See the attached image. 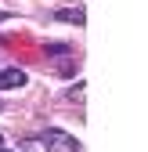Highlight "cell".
<instances>
[{"instance_id": "1", "label": "cell", "mask_w": 148, "mask_h": 152, "mask_svg": "<svg viewBox=\"0 0 148 152\" xmlns=\"http://www.w3.org/2000/svg\"><path fill=\"white\" fill-rule=\"evenodd\" d=\"M22 148L25 152H80V141L65 130H40V134L25 138Z\"/></svg>"}, {"instance_id": "2", "label": "cell", "mask_w": 148, "mask_h": 152, "mask_svg": "<svg viewBox=\"0 0 148 152\" xmlns=\"http://www.w3.org/2000/svg\"><path fill=\"white\" fill-rule=\"evenodd\" d=\"M29 76L22 69H0V91H18V87H25Z\"/></svg>"}, {"instance_id": "3", "label": "cell", "mask_w": 148, "mask_h": 152, "mask_svg": "<svg viewBox=\"0 0 148 152\" xmlns=\"http://www.w3.org/2000/svg\"><path fill=\"white\" fill-rule=\"evenodd\" d=\"M54 18H58V22H69V26H83L87 22V15L80 7H62V11H54Z\"/></svg>"}, {"instance_id": "4", "label": "cell", "mask_w": 148, "mask_h": 152, "mask_svg": "<svg viewBox=\"0 0 148 152\" xmlns=\"http://www.w3.org/2000/svg\"><path fill=\"white\" fill-rule=\"evenodd\" d=\"M83 94H87V87H83V83H76V87L69 91V98H72V102H83Z\"/></svg>"}, {"instance_id": "5", "label": "cell", "mask_w": 148, "mask_h": 152, "mask_svg": "<svg viewBox=\"0 0 148 152\" xmlns=\"http://www.w3.org/2000/svg\"><path fill=\"white\" fill-rule=\"evenodd\" d=\"M7 18H11V15H7V11H0V22H7Z\"/></svg>"}, {"instance_id": "6", "label": "cell", "mask_w": 148, "mask_h": 152, "mask_svg": "<svg viewBox=\"0 0 148 152\" xmlns=\"http://www.w3.org/2000/svg\"><path fill=\"white\" fill-rule=\"evenodd\" d=\"M0 148H4V138H0Z\"/></svg>"}, {"instance_id": "7", "label": "cell", "mask_w": 148, "mask_h": 152, "mask_svg": "<svg viewBox=\"0 0 148 152\" xmlns=\"http://www.w3.org/2000/svg\"><path fill=\"white\" fill-rule=\"evenodd\" d=\"M0 112H4V105H0Z\"/></svg>"}, {"instance_id": "8", "label": "cell", "mask_w": 148, "mask_h": 152, "mask_svg": "<svg viewBox=\"0 0 148 152\" xmlns=\"http://www.w3.org/2000/svg\"><path fill=\"white\" fill-rule=\"evenodd\" d=\"M0 152H7V148H0Z\"/></svg>"}]
</instances>
